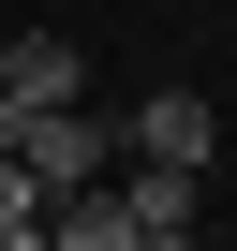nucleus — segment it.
<instances>
[{"label": "nucleus", "instance_id": "f257e3e1", "mask_svg": "<svg viewBox=\"0 0 237 251\" xmlns=\"http://www.w3.org/2000/svg\"><path fill=\"white\" fill-rule=\"evenodd\" d=\"M207 148H222V103H207V89H148L134 118H118V163H178V177H207Z\"/></svg>", "mask_w": 237, "mask_h": 251}, {"label": "nucleus", "instance_id": "f03ea898", "mask_svg": "<svg viewBox=\"0 0 237 251\" xmlns=\"http://www.w3.org/2000/svg\"><path fill=\"white\" fill-rule=\"evenodd\" d=\"M118 207H134V251H193L207 177H178V163H118Z\"/></svg>", "mask_w": 237, "mask_h": 251}, {"label": "nucleus", "instance_id": "7ed1b4c3", "mask_svg": "<svg viewBox=\"0 0 237 251\" xmlns=\"http://www.w3.org/2000/svg\"><path fill=\"white\" fill-rule=\"evenodd\" d=\"M0 103H89V59L59 30H0Z\"/></svg>", "mask_w": 237, "mask_h": 251}, {"label": "nucleus", "instance_id": "20e7f679", "mask_svg": "<svg viewBox=\"0 0 237 251\" xmlns=\"http://www.w3.org/2000/svg\"><path fill=\"white\" fill-rule=\"evenodd\" d=\"M45 251H134V207H118V177L59 192V207H45Z\"/></svg>", "mask_w": 237, "mask_h": 251}, {"label": "nucleus", "instance_id": "39448f33", "mask_svg": "<svg viewBox=\"0 0 237 251\" xmlns=\"http://www.w3.org/2000/svg\"><path fill=\"white\" fill-rule=\"evenodd\" d=\"M15 222H45V207H30V177H15V163H0V236H15Z\"/></svg>", "mask_w": 237, "mask_h": 251}, {"label": "nucleus", "instance_id": "423d86ee", "mask_svg": "<svg viewBox=\"0 0 237 251\" xmlns=\"http://www.w3.org/2000/svg\"><path fill=\"white\" fill-rule=\"evenodd\" d=\"M0 251H45V222H15V236H0Z\"/></svg>", "mask_w": 237, "mask_h": 251}]
</instances>
